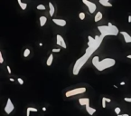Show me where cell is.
<instances>
[{
	"mask_svg": "<svg viewBox=\"0 0 131 116\" xmlns=\"http://www.w3.org/2000/svg\"><path fill=\"white\" fill-rule=\"evenodd\" d=\"M49 7H50V11H49V13H50V16H52L54 15V12H55V8L53 7V5L51 3V2H49Z\"/></svg>",
	"mask_w": 131,
	"mask_h": 116,
	"instance_id": "2e32d148",
	"label": "cell"
},
{
	"mask_svg": "<svg viewBox=\"0 0 131 116\" xmlns=\"http://www.w3.org/2000/svg\"><path fill=\"white\" fill-rule=\"evenodd\" d=\"M3 63H4V58L2 56V52H0V64L2 65Z\"/></svg>",
	"mask_w": 131,
	"mask_h": 116,
	"instance_id": "cb8c5ba5",
	"label": "cell"
},
{
	"mask_svg": "<svg viewBox=\"0 0 131 116\" xmlns=\"http://www.w3.org/2000/svg\"><path fill=\"white\" fill-rule=\"evenodd\" d=\"M102 99H103V100H105L107 103H110V102H111V100H110V99H109V98H106V97H103Z\"/></svg>",
	"mask_w": 131,
	"mask_h": 116,
	"instance_id": "f1b7e54d",
	"label": "cell"
},
{
	"mask_svg": "<svg viewBox=\"0 0 131 116\" xmlns=\"http://www.w3.org/2000/svg\"><path fill=\"white\" fill-rule=\"evenodd\" d=\"M52 22L59 26H66V23H67L64 19H59V18H53Z\"/></svg>",
	"mask_w": 131,
	"mask_h": 116,
	"instance_id": "ba28073f",
	"label": "cell"
},
{
	"mask_svg": "<svg viewBox=\"0 0 131 116\" xmlns=\"http://www.w3.org/2000/svg\"><path fill=\"white\" fill-rule=\"evenodd\" d=\"M87 91V89L85 87H80V88H75V89H72V90H70L66 92V97H70V96H74V95H78V94H84Z\"/></svg>",
	"mask_w": 131,
	"mask_h": 116,
	"instance_id": "277c9868",
	"label": "cell"
},
{
	"mask_svg": "<svg viewBox=\"0 0 131 116\" xmlns=\"http://www.w3.org/2000/svg\"><path fill=\"white\" fill-rule=\"evenodd\" d=\"M120 85H125V82H121V83H120Z\"/></svg>",
	"mask_w": 131,
	"mask_h": 116,
	"instance_id": "e575fe53",
	"label": "cell"
},
{
	"mask_svg": "<svg viewBox=\"0 0 131 116\" xmlns=\"http://www.w3.org/2000/svg\"><path fill=\"white\" fill-rule=\"evenodd\" d=\"M17 2H18V4H19V6L22 10H26V8H27V4L26 3H23L21 0H18Z\"/></svg>",
	"mask_w": 131,
	"mask_h": 116,
	"instance_id": "ac0fdd59",
	"label": "cell"
},
{
	"mask_svg": "<svg viewBox=\"0 0 131 116\" xmlns=\"http://www.w3.org/2000/svg\"><path fill=\"white\" fill-rule=\"evenodd\" d=\"M27 110L30 111V113H31V112H33V113H36V112H38V110L36 109V108H34V107H28Z\"/></svg>",
	"mask_w": 131,
	"mask_h": 116,
	"instance_id": "7402d4cb",
	"label": "cell"
},
{
	"mask_svg": "<svg viewBox=\"0 0 131 116\" xmlns=\"http://www.w3.org/2000/svg\"><path fill=\"white\" fill-rule=\"evenodd\" d=\"M52 61H53V55H52V54H51V55H49L47 61H46V65H47V66H51L52 64Z\"/></svg>",
	"mask_w": 131,
	"mask_h": 116,
	"instance_id": "e0dca14e",
	"label": "cell"
},
{
	"mask_svg": "<svg viewBox=\"0 0 131 116\" xmlns=\"http://www.w3.org/2000/svg\"><path fill=\"white\" fill-rule=\"evenodd\" d=\"M17 81H18V83H19L20 84H21V85H23V84H24V80H23L22 78H17Z\"/></svg>",
	"mask_w": 131,
	"mask_h": 116,
	"instance_id": "484cf974",
	"label": "cell"
},
{
	"mask_svg": "<svg viewBox=\"0 0 131 116\" xmlns=\"http://www.w3.org/2000/svg\"><path fill=\"white\" fill-rule=\"evenodd\" d=\"M116 64V60L113 58H105L102 61H99V56H94L92 58V65L96 67L97 70L103 71L108 68L113 67Z\"/></svg>",
	"mask_w": 131,
	"mask_h": 116,
	"instance_id": "6da1fadb",
	"label": "cell"
},
{
	"mask_svg": "<svg viewBox=\"0 0 131 116\" xmlns=\"http://www.w3.org/2000/svg\"><path fill=\"white\" fill-rule=\"evenodd\" d=\"M14 109H15V106H14L13 103H12L11 99L8 98V99H7V104H6V106H5V109L4 110H5V112H6L7 114H10V113L14 111Z\"/></svg>",
	"mask_w": 131,
	"mask_h": 116,
	"instance_id": "8992f818",
	"label": "cell"
},
{
	"mask_svg": "<svg viewBox=\"0 0 131 116\" xmlns=\"http://www.w3.org/2000/svg\"><path fill=\"white\" fill-rule=\"evenodd\" d=\"M42 110H43V111H44V112H46V110H47V109H46V108H45V107H43V109H42Z\"/></svg>",
	"mask_w": 131,
	"mask_h": 116,
	"instance_id": "d6a6232c",
	"label": "cell"
},
{
	"mask_svg": "<svg viewBox=\"0 0 131 116\" xmlns=\"http://www.w3.org/2000/svg\"><path fill=\"white\" fill-rule=\"evenodd\" d=\"M123 116H129V114H128V113H124V114H122Z\"/></svg>",
	"mask_w": 131,
	"mask_h": 116,
	"instance_id": "836d02e7",
	"label": "cell"
},
{
	"mask_svg": "<svg viewBox=\"0 0 131 116\" xmlns=\"http://www.w3.org/2000/svg\"><path fill=\"white\" fill-rule=\"evenodd\" d=\"M36 8L38 10H45V6H44L43 4H40V5H38V6L36 7Z\"/></svg>",
	"mask_w": 131,
	"mask_h": 116,
	"instance_id": "ffe728a7",
	"label": "cell"
},
{
	"mask_svg": "<svg viewBox=\"0 0 131 116\" xmlns=\"http://www.w3.org/2000/svg\"><path fill=\"white\" fill-rule=\"evenodd\" d=\"M79 103H80L81 106L82 105L86 106L88 104H90V99L89 98H80L79 99Z\"/></svg>",
	"mask_w": 131,
	"mask_h": 116,
	"instance_id": "30bf717a",
	"label": "cell"
},
{
	"mask_svg": "<svg viewBox=\"0 0 131 116\" xmlns=\"http://www.w3.org/2000/svg\"><path fill=\"white\" fill-rule=\"evenodd\" d=\"M88 59L84 57V56H81L80 57L76 62H75V65H74V67H73V74L74 75H78L79 73H80V70L82 68V66L85 65V63L87 62Z\"/></svg>",
	"mask_w": 131,
	"mask_h": 116,
	"instance_id": "3957f363",
	"label": "cell"
},
{
	"mask_svg": "<svg viewBox=\"0 0 131 116\" xmlns=\"http://www.w3.org/2000/svg\"><path fill=\"white\" fill-rule=\"evenodd\" d=\"M30 53H31V51H30L28 48H26V50L24 51V56H25V57H28L29 55H30Z\"/></svg>",
	"mask_w": 131,
	"mask_h": 116,
	"instance_id": "d6986e66",
	"label": "cell"
},
{
	"mask_svg": "<svg viewBox=\"0 0 131 116\" xmlns=\"http://www.w3.org/2000/svg\"><path fill=\"white\" fill-rule=\"evenodd\" d=\"M102 17H103L102 13H101L100 11H99V12H98V13L96 14V16H95L94 21H95V22H99V21H100V20L102 19Z\"/></svg>",
	"mask_w": 131,
	"mask_h": 116,
	"instance_id": "9a60e30c",
	"label": "cell"
},
{
	"mask_svg": "<svg viewBox=\"0 0 131 116\" xmlns=\"http://www.w3.org/2000/svg\"><path fill=\"white\" fill-rule=\"evenodd\" d=\"M124 101L125 102H128V103H131V97H125Z\"/></svg>",
	"mask_w": 131,
	"mask_h": 116,
	"instance_id": "d4e9b609",
	"label": "cell"
},
{
	"mask_svg": "<svg viewBox=\"0 0 131 116\" xmlns=\"http://www.w3.org/2000/svg\"><path fill=\"white\" fill-rule=\"evenodd\" d=\"M118 116H123V115H121V114H119V115H118Z\"/></svg>",
	"mask_w": 131,
	"mask_h": 116,
	"instance_id": "8d00e7d4",
	"label": "cell"
},
{
	"mask_svg": "<svg viewBox=\"0 0 131 116\" xmlns=\"http://www.w3.org/2000/svg\"><path fill=\"white\" fill-rule=\"evenodd\" d=\"M120 34H121L122 36H123V37H124L125 43H127V44H128V43H131V36L128 35V33L122 31V32H120Z\"/></svg>",
	"mask_w": 131,
	"mask_h": 116,
	"instance_id": "9c48e42d",
	"label": "cell"
},
{
	"mask_svg": "<svg viewBox=\"0 0 131 116\" xmlns=\"http://www.w3.org/2000/svg\"><path fill=\"white\" fill-rule=\"evenodd\" d=\"M128 58H129V59H131V55H128V56H127Z\"/></svg>",
	"mask_w": 131,
	"mask_h": 116,
	"instance_id": "d590c367",
	"label": "cell"
},
{
	"mask_svg": "<svg viewBox=\"0 0 131 116\" xmlns=\"http://www.w3.org/2000/svg\"><path fill=\"white\" fill-rule=\"evenodd\" d=\"M79 18H80V20H84V19H85V13H83V12H80V13L79 14Z\"/></svg>",
	"mask_w": 131,
	"mask_h": 116,
	"instance_id": "44dd1931",
	"label": "cell"
},
{
	"mask_svg": "<svg viewBox=\"0 0 131 116\" xmlns=\"http://www.w3.org/2000/svg\"><path fill=\"white\" fill-rule=\"evenodd\" d=\"M88 40H89V42H88V46H89V47H91V46H93V45L96 44L95 38H92L90 36H88Z\"/></svg>",
	"mask_w": 131,
	"mask_h": 116,
	"instance_id": "5bb4252c",
	"label": "cell"
},
{
	"mask_svg": "<svg viewBox=\"0 0 131 116\" xmlns=\"http://www.w3.org/2000/svg\"><path fill=\"white\" fill-rule=\"evenodd\" d=\"M7 71H8V73H9V74H11V73H12V71H11V68L9 67V65H7Z\"/></svg>",
	"mask_w": 131,
	"mask_h": 116,
	"instance_id": "f546056e",
	"label": "cell"
},
{
	"mask_svg": "<svg viewBox=\"0 0 131 116\" xmlns=\"http://www.w3.org/2000/svg\"><path fill=\"white\" fill-rule=\"evenodd\" d=\"M99 4L102 5L103 7H112V4L109 3V0H99Z\"/></svg>",
	"mask_w": 131,
	"mask_h": 116,
	"instance_id": "4fadbf2b",
	"label": "cell"
},
{
	"mask_svg": "<svg viewBox=\"0 0 131 116\" xmlns=\"http://www.w3.org/2000/svg\"><path fill=\"white\" fill-rule=\"evenodd\" d=\"M120 112H121V109H120L119 107L115 108V113L117 114V115H119V114H120Z\"/></svg>",
	"mask_w": 131,
	"mask_h": 116,
	"instance_id": "603a6c76",
	"label": "cell"
},
{
	"mask_svg": "<svg viewBox=\"0 0 131 116\" xmlns=\"http://www.w3.org/2000/svg\"><path fill=\"white\" fill-rule=\"evenodd\" d=\"M60 51H61L60 48H52V53H59Z\"/></svg>",
	"mask_w": 131,
	"mask_h": 116,
	"instance_id": "4316f807",
	"label": "cell"
},
{
	"mask_svg": "<svg viewBox=\"0 0 131 116\" xmlns=\"http://www.w3.org/2000/svg\"><path fill=\"white\" fill-rule=\"evenodd\" d=\"M56 44H57L59 46H61V47H62V48H67V45H66V44H65V41H64L63 37L61 36H60V35H57L56 36Z\"/></svg>",
	"mask_w": 131,
	"mask_h": 116,
	"instance_id": "52a82bcc",
	"label": "cell"
},
{
	"mask_svg": "<svg viewBox=\"0 0 131 116\" xmlns=\"http://www.w3.org/2000/svg\"><path fill=\"white\" fill-rule=\"evenodd\" d=\"M86 111H87V113H89L90 115H93L94 113H96V109H94V108H92V107H90V104L86 105Z\"/></svg>",
	"mask_w": 131,
	"mask_h": 116,
	"instance_id": "7c38bea8",
	"label": "cell"
},
{
	"mask_svg": "<svg viewBox=\"0 0 131 116\" xmlns=\"http://www.w3.org/2000/svg\"><path fill=\"white\" fill-rule=\"evenodd\" d=\"M106 103H107V102L102 99V107H103V109H105V108H106Z\"/></svg>",
	"mask_w": 131,
	"mask_h": 116,
	"instance_id": "83f0119b",
	"label": "cell"
},
{
	"mask_svg": "<svg viewBox=\"0 0 131 116\" xmlns=\"http://www.w3.org/2000/svg\"><path fill=\"white\" fill-rule=\"evenodd\" d=\"M128 23H131V15H129V16H128Z\"/></svg>",
	"mask_w": 131,
	"mask_h": 116,
	"instance_id": "4dcf8cb0",
	"label": "cell"
},
{
	"mask_svg": "<svg viewBox=\"0 0 131 116\" xmlns=\"http://www.w3.org/2000/svg\"><path fill=\"white\" fill-rule=\"evenodd\" d=\"M9 80H10V82H14L15 79H14V78H9Z\"/></svg>",
	"mask_w": 131,
	"mask_h": 116,
	"instance_id": "1f68e13d",
	"label": "cell"
},
{
	"mask_svg": "<svg viewBox=\"0 0 131 116\" xmlns=\"http://www.w3.org/2000/svg\"><path fill=\"white\" fill-rule=\"evenodd\" d=\"M82 3L84 4V5H86L87 7H88L89 11H90V14H92L95 12V10H96V8H97L96 4H94L93 2H91V1H88V0H82Z\"/></svg>",
	"mask_w": 131,
	"mask_h": 116,
	"instance_id": "5b68a950",
	"label": "cell"
},
{
	"mask_svg": "<svg viewBox=\"0 0 131 116\" xmlns=\"http://www.w3.org/2000/svg\"><path fill=\"white\" fill-rule=\"evenodd\" d=\"M98 29L101 34L100 36H104V37L106 36H118V34L119 33L118 27L113 26L110 22L108 24V26H99Z\"/></svg>",
	"mask_w": 131,
	"mask_h": 116,
	"instance_id": "7a4b0ae2",
	"label": "cell"
},
{
	"mask_svg": "<svg viewBox=\"0 0 131 116\" xmlns=\"http://www.w3.org/2000/svg\"><path fill=\"white\" fill-rule=\"evenodd\" d=\"M39 21H40V26L43 27V26H45V24L47 22V17L45 16H41L39 17Z\"/></svg>",
	"mask_w": 131,
	"mask_h": 116,
	"instance_id": "8fae6325",
	"label": "cell"
}]
</instances>
